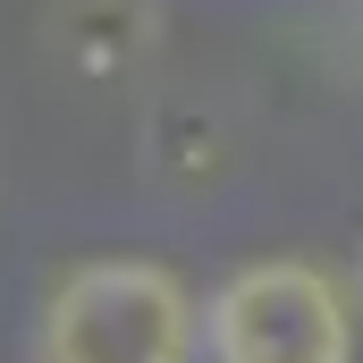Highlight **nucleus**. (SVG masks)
<instances>
[{
  "instance_id": "f03ea898",
  "label": "nucleus",
  "mask_w": 363,
  "mask_h": 363,
  "mask_svg": "<svg viewBox=\"0 0 363 363\" xmlns=\"http://www.w3.org/2000/svg\"><path fill=\"white\" fill-rule=\"evenodd\" d=\"M203 363H355V296L304 254H254L203 296Z\"/></svg>"
},
{
  "instance_id": "f257e3e1",
  "label": "nucleus",
  "mask_w": 363,
  "mask_h": 363,
  "mask_svg": "<svg viewBox=\"0 0 363 363\" xmlns=\"http://www.w3.org/2000/svg\"><path fill=\"white\" fill-rule=\"evenodd\" d=\"M203 355V304L152 254H101L51 279L26 363H194Z\"/></svg>"
},
{
  "instance_id": "7ed1b4c3",
  "label": "nucleus",
  "mask_w": 363,
  "mask_h": 363,
  "mask_svg": "<svg viewBox=\"0 0 363 363\" xmlns=\"http://www.w3.org/2000/svg\"><path fill=\"white\" fill-rule=\"evenodd\" d=\"M355 296H363V254H355Z\"/></svg>"
}]
</instances>
